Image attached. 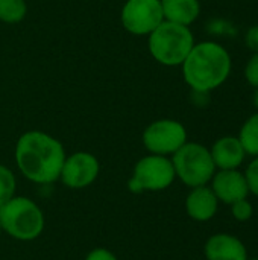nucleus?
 Returning <instances> with one entry per match:
<instances>
[{"instance_id": "nucleus-1", "label": "nucleus", "mask_w": 258, "mask_h": 260, "mask_svg": "<svg viewBox=\"0 0 258 260\" xmlns=\"http://www.w3.org/2000/svg\"><path fill=\"white\" fill-rule=\"evenodd\" d=\"M14 157L18 171L29 181L52 184L59 181L67 155L58 139L43 131H27L17 140Z\"/></svg>"}, {"instance_id": "nucleus-2", "label": "nucleus", "mask_w": 258, "mask_h": 260, "mask_svg": "<svg viewBox=\"0 0 258 260\" xmlns=\"http://www.w3.org/2000/svg\"><path fill=\"white\" fill-rule=\"evenodd\" d=\"M181 66L184 81L195 93H210L228 79L231 56L222 44L204 41L193 46Z\"/></svg>"}, {"instance_id": "nucleus-3", "label": "nucleus", "mask_w": 258, "mask_h": 260, "mask_svg": "<svg viewBox=\"0 0 258 260\" xmlns=\"http://www.w3.org/2000/svg\"><path fill=\"white\" fill-rule=\"evenodd\" d=\"M2 230L15 241L30 242L44 230V213L40 206L26 197H14L0 206Z\"/></svg>"}, {"instance_id": "nucleus-4", "label": "nucleus", "mask_w": 258, "mask_h": 260, "mask_svg": "<svg viewBox=\"0 0 258 260\" xmlns=\"http://www.w3.org/2000/svg\"><path fill=\"white\" fill-rule=\"evenodd\" d=\"M148 46L152 58L163 66H181L195 46V37L189 26L163 21L148 35Z\"/></svg>"}, {"instance_id": "nucleus-5", "label": "nucleus", "mask_w": 258, "mask_h": 260, "mask_svg": "<svg viewBox=\"0 0 258 260\" xmlns=\"http://www.w3.org/2000/svg\"><path fill=\"white\" fill-rule=\"evenodd\" d=\"M170 160L176 178L192 189L207 186L216 174V166L210 149L196 142H186Z\"/></svg>"}, {"instance_id": "nucleus-6", "label": "nucleus", "mask_w": 258, "mask_h": 260, "mask_svg": "<svg viewBox=\"0 0 258 260\" xmlns=\"http://www.w3.org/2000/svg\"><path fill=\"white\" fill-rule=\"evenodd\" d=\"M175 178V169L169 157L149 154L135 163L128 189L132 193L161 192L170 187Z\"/></svg>"}, {"instance_id": "nucleus-7", "label": "nucleus", "mask_w": 258, "mask_h": 260, "mask_svg": "<svg viewBox=\"0 0 258 260\" xmlns=\"http://www.w3.org/2000/svg\"><path fill=\"white\" fill-rule=\"evenodd\" d=\"M141 140L151 154L169 157L187 142V129L178 120L160 119L146 126Z\"/></svg>"}, {"instance_id": "nucleus-8", "label": "nucleus", "mask_w": 258, "mask_h": 260, "mask_svg": "<svg viewBox=\"0 0 258 260\" xmlns=\"http://www.w3.org/2000/svg\"><path fill=\"white\" fill-rule=\"evenodd\" d=\"M120 17L132 35H149L164 21L161 0H126Z\"/></svg>"}, {"instance_id": "nucleus-9", "label": "nucleus", "mask_w": 258, "mask_h": 260, "mask_svg": "<svg viewBox=\"0 0 258 260\" xmlns=\"http://www.w3.org/2000/svg\"><path fill=\"white\" fill-rule=\"evenodd\" d=\"M100 172V163L96 155L79 151L67 155L61 169L59 181L68 189H85L91 186Z\"/></svg>"}, {"instance_id": "nucleus-10", "label": "nucleus", "mask_w": 258, "mask_h": 260, "mask_svg": "<svg viewBox=\"0 0 258 260\" xmlns=\"http://www.w3.org/2000/svg\"><path fill=\"white\" fill-rule=\"evenodd\" d=\"M211 189L217 197L219 203H225L230 206L236 201L248 198L249 195V187L245 174L237 169L216 172L211 178Z\"/></svg>"}, {"instance_id": "nucleus-11", "label": "nucleus", "mask_w": 258, "mask_h": 260, "mask_svg": "<svg viewBox=\"0 0 258 260\" xmlns=\"http://www.w3.org/2000/svg\"><path fill=\"white\" fill-rule=\"evenodd\" d=\"M207 260H248V251L243 242L227 233L213 235L204 247Z\"/></svg>"}, {"instance_id": "nucleus-12", "label": "nucleus", "mask_w": 258, "mask_h": 260, "mask_svg": "<svg viewBox=\"0 0 258 260\" xmlns=\"http://www.w3.org/2000/svg\"><path fill=\"white\" fill-rule=\"evenodd\" d=\"M210 154L216 169L219 171L239 169L246 157V152L239 137H233V136H227L216 140L210 149Z\"/></svg>"}, {"instance_id": "nucleus-13", "label": "nucleus", "mask_w": 258, "mask_h": 260, "mask_svg": "<svg viewBox=\"0 0 258 260\" xmlns=\"http://www.w3.org/2000/svg\"><path fill=\"white\" fill-rule=\"evenodd\" d=\"M217 207H219V200L214 195L213 189L208 186L193 187L186 198L187 215L199 222H205L214 218Z\"/></svg>"}, {"instance_id": "nucleus-14", "label": "nucleus", "mask_w": 258, "mask_h": 260, "mask_svg": "<svg viewBox=\"0 0 258 260\" xmlns=\"http://www.w3.org/2000/svg\"><path fill=\"white\" fill-rule=\"evenodd\" d=\"M166 21L190 26L201 12L199 0H161Z\"/></svg>"}, {"instance_id": "nucleus-15", "label": "nucleus", "mask_w": 258, "mask_h": 260, "mask_svg": "<svg viewBox=\"0 0 258 260\" xmlns=\"http://www.w3.org/2000/svg\"><path fill=\"white\" fill-rule=\"evenodd\" d=\"M239 140L246 152V155H258V113L252 114L242 126Z\"/></svg>"}, {"instance_id": "nucleus-16", "label": "nucleus", "mask_w": 258, "mask_h": 260, "mask_svg": "<svg viewBox=\"0 0 258 260\" xmlns=\"http://www.w3.org/2000/svg\"><path fill=\"white\" fill-rule=\"evenodd\" d=\"M27 12L26 0H0V21L6 24L20 23Z\"/></svg>"}, {"instance_id": "nucleus-17", "label": "nucleus", "mask_w": 258, "mask_h": 260, "mask_svg": "<svg viewBox=\"0 0 258 260\" xmlns=\"http://www.w3.org/2000/svg\"><path fill=\"white\" fill-rule=\"evenodd\" d=\"M17 190V180L14 172L5 166L0 165V206H3L6 201L15 197Z\"/></svg>"}, {"instance_id": "nucleus-18", "label": "nucleus", "mask_w": 258, "mask_h": 260, "mask_svg": "<svg viewBox=\"0 0 258 260\" xmlns=\"http://www.w3.org/2000/svg\"><path fill=\"white\" fill-rule=\"evenodd\" d=\"M231 213L236 221L246 222L252 218L254 209H252L251 203L245 198V200H240V201H236L234 204H231Z\"/></svg>"}, {"instance_id": "nucleus-19", "label": "nucleus", "mask_w": 258, "mask_h": 260, "mask_svg": "<svg viewBox=\"0 0 258 260\" xmlns=\"http://www.w3.org/2000/svg\"><path fill=\"white\" fill-rule=\"evenodd\" d=\"M245 178L249 187V192L258 197V155L254 157V160L249 163V166L246 168L245 172Z\"/></svg>"}, {"instance_id": "nucleus-20", "label": "nucleus", "mask_w": 258, "mask_h": 260, "mask_svg": "<svg viewBox=\"0 0 258 260\" xmlns=\"http://www.w3.org/2000/svg\"><path fill=\"white\" fill-rule=\"evenodd\" d=\"M245 78L249 85L258 88V53H254L245 67Z\"/></svg>"}, {"instance_id": "nucleus-21", "label": "nucleus", "mask_w": 258, "mask_h": 260, "mask_svg": "<svg viewBox=\"0 0 258 260\" xmlns=\"http://www.w3.org/2000/svg\"><path fill=\"white\" fill-rule=\"evenodd\" d=\"M245 43L249 50H252L254 53H258V24L248 29V32L245 35Z\"/></svg>"}, {"instance_id": "nucleus-22", "label": "nucleus", "mask_w": 258, "mask_h": 260, "mask_svg": "<svg viewBox=\"0 0 258 260\" xmlns=\"http://www.w3.org/2000/svg\"><path fill=\"white\" fill-rule=\"evenodd\" d=\"M85 260H119L116 257V254H113L109 250H106V248H94V250H91L88 254H87V257Z\"/></svg>"}, {"instance_id": "nucleus-23", "label": "nucleus", "mask_w": 258, "mask_h": 260, "mask_svg": "<svg viewBox=\"0 0 258 260\" xmlns=\"http://www.w3.org/2000/svg\"><path fill=\"white\" fill-rule=\"evenodd\" d=\"M252 104L258 110V88H255V93H254V98H252Z\"/></svg>"}, {"instance_id": "nucleus-24", "label": "nucleus", "mask_w": 258, "mask_h": 260, "mask_svg": "<svg viewBox=\"0 0 258 260\" xmlns=\"http://www.w3.org/2000/svg\"><path fill=\"white\" fill-rule=\"evenodd\" d=\"M2 232H3V230H2V224H0V235H2Z\"/></svg>"}, {"instance_id": "nucleus-25", "label": "nucleus", "mask_w": 258, "mask_h": 260, "mask_svg": "<svg viewBox=\"0 0 258 260\" xmlns=\"http://www.w3.org/2000/svg\"><path fill=\"white\" fill-rule=\"evenodd\" d=\"M248 260H258V259H248Z\"/></svg>"}]
</instances>
